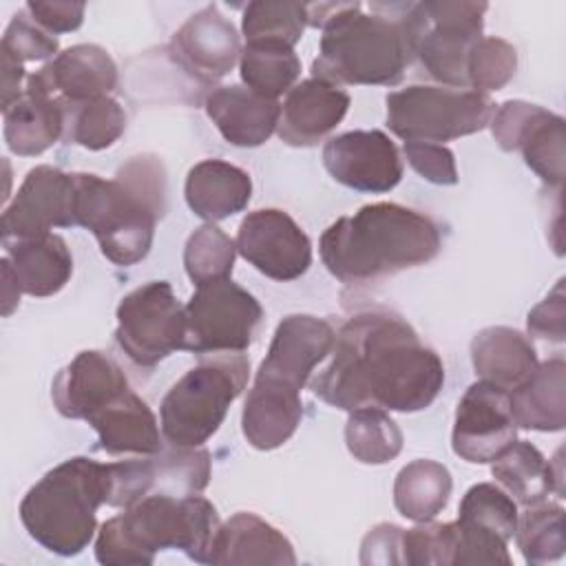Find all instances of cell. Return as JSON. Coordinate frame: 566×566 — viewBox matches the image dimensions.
Returning a JSON list of instances; mask_svg holds the SVG:
<instances>
[{"label":"cell","mask_w":566,"mask_h":566,"mask_svg":"<svg viewBox=\"0 0 566 566\" xmlns=\"http://www.w3.org/2000/svg\"><path fill=\"white\" fill-rule=\"evenodd\" d=\"M24 9L49 33H69L82 24L86 4L62 0H29Z\"/></svg>","instance_id":"47"},{"label":"cell","mask_w":566,"mask_h":566,"mask_svg":"<svg viewBox=\"0 0 566 566\" xmlns=\"http://www.w3.org/2000/svg\"><path fill=\"white\" fill-rule=\"evenodd\" d=\"M517 515V502L506 491L493 482H480L462 495L455 522L509 542L515 535Z\"/></svg>","instance_id":"39"},{"label":"cell","mask_w":566,"mask_h":566,"mask_svg":"<svg viewBox=\"0 0 566 566\" xmlns=\"http://www.w3.org/2000/svg\"><path fill=\"white\" fill-rule=\"evenodd\" d=\"M486 2L427 0L413 4L416 57L440 86L469 88L467 57L482 38Z\"/></svg>","instance_id":"9"},{"label":"cell","mask_w":566,"mask_h":566,"mask_svg":"<svg viewBox=\"0 0 566 566\" xmlns=\"http://www.w3.org/2000/svg\"><path fill=\"white\" fill-rule=\"evenodd\" d=\"M108 506H128L146 495H197L210 482V453L201 447L161 449L148 458L108 464Z\"/></svg>","instance_id":"12"},{"label":"cell","mask_w":566,"mask_h":566,"mask_svg":"<svg viewBox=\"0 0 566 566\" xmlns=\"http://www.w3.org/2000/svg\"><path fill=\"white\" fill-rule=\"evenodd\" d=\"M442 230L429 214L400 203H369L336 219L321 237L318 252L343 283H369L438 256Z\"/></svg>","instance_id":"3"},{"label":"cell","mask_w":566,"mask_h":566,"mask_svg":"<svg viewBox=\"0 0 566 566\" xmlns=\"http://www.w3.org/2000/svg\"><path fill=\"white\" fill-rule=\"evenodd\" d=\"M528 334L548 340V343H564L566 340V294H564V279L555 283V287L546 294L542 303H537L526 318Z\"/></svg>","instance_id":"46"},{"label":"cell","mask_w":566,"mask_h":566,"mask_svg":"<svg viewBox=\"0 0 566 566\" xmlns=\"http://www.w3.org/2000/svg\"><path fill=\"white\" fill-rule=\"evenodd\" d=\"M210 564L250 566V564H296L290 539L270 522L254 513H234L219 526Z\"/></svg>","instance_id":"25"},{"label":"cell","mask_w":566,"mask_h":566,"mask_svg":"<svg viewBox=\"0 0 566 566\" xmlns=\"http://www.w3.org/2000/svg\"><path fill=\"white\" fill-rule=\"evenodd\" d=\"M128 389V378L115 358L99 349H84L57 371L51 398L64 418L88 422Z\"/></svg>","instance_id":"19"},{"label":"cell","mask_w":566,"mask_h":566,"mask_svg":"<svg viewBox=\"0 0 566 566\" xmlns=\"http://www.w3.org/2000/svg\"><path fill=\"white\" fill-rule=\"evenodd\" d=\"M455 522L433 524L420 522L402 533V557L411 566H453L455 555Z\"/></svg>","instance_id":"42"},{"label":"cell","mask_w":566,"mask_h":566,"mask_svg":"<svg viewBox=\"0 0 566 566\" xmlns=\"http://www.w3.org/2000/svg\"><path fill=\"white\" fill-rule=\"evenodd\" d=\"M542 106L522 102V99H509L497 106L491 115V133L502 150H517L524 133L531 128V124L542 115Z\"/></svg>","instance_id":"45"},{"label":"cell","mask_w":566,"mask_h":566,"mask_svg":"<svg viewBox=\"0 0 566 566\" xmlns=\"http://www.w3.org/2000/svg\"><path fill=\"white\" fill-rule=\"evenodd\" d=\"M75 226L91 230L102 254L115 265H135L153 245L157 219L166 212V170L159 157L128 159L104 179L73 172Z\"/></svg>","instance_id":"4"},{"label":"cell","mask_w":566,"mask_h":566,"mask_svg":"<svg viewBox=\"0 0 566 566\" xmlns=\"http://www.w3.org/2000/svg\"><path fill=\"white\" fill-rule=\"evenodd\" d=\"M444 385V365L416 329L389 310H365L345 321L329 365L312 382L323 402L354 411L427 409Z\"/></svg>","instance_id":"1"},{"label":"cell","mask_w":566,"mask_h":566,"mask_svg":"<svg viewBox=\"0 0 566 566\" xmlns=\"http://www.w3.org/2000/svg\"><path fill=\"white\" fill-rule=\"evenodd\" d=\"M517 427L562 431L566 424V363L562 356L537 365L533 376L511 394Z\"/></svg>","instance_id":"30"},{"label":"cell","mask_w":566,"mask_h":566,"mask_svg":"<svg viewBox=\"0 0 566 566\" xmlns=\"http://www.w3.org/2000/svg\"><path fill=\"white\" fill-rule=\"evenodd\" d=\"M349 104L352 97L340 86L318 77L303 80L287 91L276 133L287 146H316L343 122Z\"/></svg>","instance_id":"20"},{"label":"cell","mask_w":566,"mask_h":566,"mask_svg":"<svg viewBox=\"0 0 566 566\" xmlns=\"http://www.w3.org/2000/svg\"><path fill=\"white\" fill-rule=\"evenodd\" d=\"M88 424L97 431L99 447L111 455H153L164 449L155 413L133 389L88 418Z\"/></svg>","instance_id":"27"},{"label":"cell","mask_w":566,"mask_h":566,"mask_svg":"<svg viewBox=\"0 0 566 566\" xmlns=\"http://www.w3.org/2000/svg\"><path fill=\"white\" fill-rule=\"evenodd\" d=\"M188 208L214 223L241 212L252 197L250 175L223 159H203L188 170L186 177Z\"/></svg>","instance_id":"28"},{"label":"cell","mask_w":566,"mask_h":566,"mask_svg":"<svg viewBox=\"0 0 566 566\" xmlns=\"http://www.w3.org/2000/svg\"><path fill=\"white\" fill-rule=\"evenodd\" d=\"M0 265H2V314L9 316L18 307L22 290H20L18 276L7 256L0 261Z\"/></svg>","instance_id":"50"},{"label":"cell","mask_w":566,"mask_h":566,"mask_svg":"<svg viewBox=\"0 0 566 566\" xmlns=\"http://www.w3.org/2000/svg\"><path fill=\"white\" fill-rule=\"evenodd\" d=\"M243 354H214L186 371L159 407L161 433L172 447H201L221 427L248 382Z\"/></svg>","instance_id":"7"},{"label":"cell","mask_w":566,"mask_h":566,"mask_svg":"<svg viewBox=\"0 0 566 566\" xmlns=\"http://www.w3.org/2000/svg\"><path fill=\"white\" fill-rule=\"evenodd\" d=\"M75 226V179L53 166H35L27 172L13 201L0 219L2 243L35 239L53 228Z\"/></svg>","instance_id":"13"},{"label":"cell","mask_w":566,"mask_h":566,"mask_svg":"<svg viewBox=\"0 0 566 566\" xmlns=\"http://www.w3.org/2000/svg\"><path fill=\"white\" fill-rule=\"evenodd\" d=\"M108 464L75 455L44 473L22 497L20 520L49 553L71 557L95 535L97 509L108 502Z\"/></svg>","instance_id":"6"},{"label":"cell","mask_w":566,"mask_h":566,"mask_svg":"<svg viewBox=\"0 0 566 566\" xmlns=\"http://www.w3.org/2000/svg\"><path fill=\"white\" fill-rule=\"evenodd\" d=\"M241 80L259 95L276 99L287 93L301 75V60L292 46L272 42H248L239 60Z\"/></svg>","instance_id":"33"},{"label":"cell","mask_w":566,"mask_h":566,"mask_svg":"<svg viewBox=\"0 0 566 566\" xmlns=\"http://www.w3.org/2000/svg\"><path fill=\"white\" fill-rule=\"evenodd\" d=\"M7 259L18 276L20 290L29 296L57 294L73 274V256L60 234H44L2 243Z\"/></svg>","instance_id":"29"},{"label":"cell","mask_w":566,"mask_h":566,"mask_svg":"<svg viewBox=\"0 0 566 566\" xmlns=\"http://www.w3.org/2000/svg\"><path fill=\"white\" fill-rule=\"evenodd\" d=\"M453 489L451 473L436 460H413L405 464L394 482V504L398 513L413 522H429L449 504Z\"/></svg>","instance_id":"32"},{"label":"cell","mask_w":566,"mask_h":566,"mask_svg":"<svg viewBox=\"0 0 566 566\" xmlns=\"http://www.w3.org/2000/svg\"><path fill=\"white\" fill-rule=\"evenodd\" d=\"M517 69V51L502 38H480L467 57L469 88L489 93L506 86Z\"/></svg>","instance_id":"41"},{"label":"cell","mask_w":566,"mask_h":566,"mask_svg":"<svg viewBox=\"0 0 566 566\" xmlns=\"http://www.w3.org/2000/svg\"><path fill=\"white\" fill-rule=\"evenodd\" d=\"M387 126L405 142L442 144L482 130L495 111L473 88L411 84L387 95Z\"/></svg>","instance_id":"8"},{"label":"cell","mask_w":566,"mask_h":566,"mask_svg":"<svg viewBox=\"0 0 566 566\" xmlns=\"http://www.w3.org/2000/svg\"><path fill=\"white\" fill-rule=\"evenodd\" d=\"M402 528L396 524H376L360 544V564H405Z\"/></svg>","instance_id":"48"},{"label":"cell","mask_w":566,"mask_h":566,"mask_svg":"<svg viewBox=\"0 0 566 566\" xmlns=\"http://www.w3.org/2000/svg\"><path fill=\"white\" fill-rule=\"evenodd\" d=\"M2 53V111L9 108L20 95H22V77H24V69L22 62L11 55L9 51L0 49Z\"/></svg>","instance_id":"49"},{"label":"cell","mask_w":566,"mask_h":566,"mask_svg":"<svg viewBox=\"0 0 566 566\" xmlns=\"http://www.w3.org/2000/svg\"><path fill=\"white\" fill-rule=\"evenodd\" d=\"M241 40L234 24L217 4L192 13L172 35V60L197 82L214 84L241 60Z\"/></svg>","instance_id":"17"},{"label":"cell","mask_w":566,"mask_h":566,"mask_svg":"<svg viewBox=\"0 0 566 566\" xmlns=\"http://www.w3.org/2000/svg\"><path fill=\"white\" fill-rule=\"evenodd\" d=\"M186 305L170 283L148 281L128 292L117 305L115 340L139 367H155L177 349H184Z\"/></svg>","instance_id":"11"},{"label":"cell","mask_w":566,"mask_h":566,"mask_svg":"<svg viewBox=\"0 0 566 566\" xmlns=\"http://www.w3.org/2000/svg\"><path fill=\"white\" fill-rule=\"evenodd\" d=\"M2 115L4 142L20 157L42 155L66 133L64 102L29 80L22 95Z\"/></svg>","instance_id":"23"},{"label":"cell","mask_w":566,"mask_h":566,"mask_svg":"<svg viewBox=\"0 0 566 566\" xmlns=\"http://www.w3.org/2000/svg\"><path fill=\"white\" fill-rule=\"evenodd\" d=\"M307 27L305 2L290 0H254L245 7L241 29L248 42H272L292 46Z\"/></svg>","instance_id":"38"},{"label":"cell","mask_w":566,"mask_h":566,"mask_svg":"<svg viewBox=\"0 0 566 566\" xmlns=\"http://www.w3.org/2000/svg\"><path fill=\"white\" fill-rule=\"evenodd\" d=\"M0 49L9 51L20 62H35V60H46L57 51V38L46 29H42L29 15V11L22 9L7 24Z\"/></svg>","instance_id":"43"},{"label":"cell","mask_w":566,"mask_h":566,"mask_svg":"<svg viewBox=\"0 0 566 566\" xmlns=\"http://www.w3.org/2000/svg\"><path fill=\"white\" fill-rule=\"evenodd\" d=\"M517 436L509 391L478 380L458 402L451 447L471 464H486L502 455Z\"/></svg>","instance_id":"15"},{"label":"cell","mask_w":566,"mask_h":566,"mask_svg":"<svg viewBox=\"0 0 566 566\" xmlns=\"http://www.w3.org/2000/svg\"><path fill=\"white\" fill-rule=\"evenodd\" d=\"M219 526L217 509L199 493L146 495L102 524L95 559L108 566H144L159 551L177 548L192 562L210 564Z\"/></svg>","instance_id":"5"},{"label":"cell","mask_w":566,"mask_h":566,"mask_svg":"<svg viewBox=\"0 0 566 566\" xmlns=\"http://www.w3.org/2000/svg\"><path fill=\"white\" fill-rule=\"evenodd\" d=\"M493 478L509 491L515 502L528 506L546 500L551 491L564 497V484L555 478L551 460L528 440H515L502 455L493 460Z\"/></svg>","instance_id":"31"},{"label":"cell","mask_w":566,"mask_h":566,"mask_svg":"<svg viewBox=\"0 0 566 566\" xmlns=\"http://www.w3.org/2000/svg\"><path fill=\"white\" fill-rule=\"evenodd\" d=\"M203 106L223 139L241 148L265 144L281 119V104L276 99L239 84L212 88Z\"/></svg>","instance_id":"22"},{"label":"cell","mask_w":566,"mask_h":566,"mask_svg":"<svg viewBox=\"0 0 566 566\" xmlns=\"http://www.w3.org/2000/svg\"><path fill=\"white\" fill-rule=\"evenodd\" d=\"M237 252L274 281H294L312 265V241L279 208L248 212L237 232Z\"/></svg>","instance_id":"14"},{"label":"cell","mask_w":566,"mask_h":566,"mask_svg":"<svg viewBox=\"0 0 566 566\" xmlns=\"http://www.w3.org/2000/svg\"><path fill=\"white\" fill-rule=\"evenodd\" d=\"M263 321L259 301L232 279L197 285L186 303L184 349L199 356L245 352Z\"/></svg>","instance_id":"10"},{"label":"cell","mask_w":566,"mask_h":566,"mask_svg":"<svg viewBox=\"0 0 566 566\" xmlns=\"http://www.w3.org/2000/svg\"><path fill=\"white\" fill-rule=\"evenodd\" d=\"M402 150L411 168L427 181L438 186H453L458 181L455 157L447 146L429 142H405Z\"/></svg>","instance_id":"44"},{"label":"cell","mask_w":566,"mask_h":566,"mask_svg":"<svg viewBox=\"0 0 566 566\" xmlns=\"http://www.w3.org/2000/svg\"><path fill=\"white\" fill-rule=\"evenodd\" d=\"M327 172L358 192H389L402 179V159L382 130H349L323 146Z\"/></svg>","instance_id":"16"},{"label":"cell","mask_w":566,"mask_h":566,"mask_svg":"<svg viewBox=\"0 0 566 566\" xmlns=\"http://www.w3.org/2000/svg\"><path fill=\"white\" fill-rule=\"evenodd\" d=\"M305 4L307 24L323 29L312 73L334 86H394L416 57L413 2Z\"/></svg>","instance_id":"2"},{"label":"cell","mask_w":566,"mask_h":566,"mask_svg":"<svg viewBox=\"0 0 566 566\" xmlns=\"http://www.w3.org/2000/svg\"><path fill=\"white\" fill-rule=\"evenodd\" d=\"M334 327L312 314L285 316L272 336L256 378L301 391L314 367L332 352Z\"/></svg>","instance_id":"18"},{"label":"cell","mask_w":566,"mask_h":566,"mask_svg":"<svg viewBox=\"0 0 566 566\" xmlns=\"http://www.w3.org/2000/svg\"><path fill=\"white\" fill-rule=\"evenodd\" d=\"M515 542L528 564L555 562L566 551L564 509L553 502H535L517 515Z\"/></svg>","instance_id":"35"},{"label":"cell","mask_w":566,"mask_h":566,"mask_svg":"<svg viewBox=\"0 0 566 566\" xmlns=\"http://www.w3.org/2000/svg\"><path fill=\"white\" fill-rule=\"evenodd\" d=\"M66 106L64 137L88 150L113 146L126 130V113L117 99L102 95L82 104Z\"/></svg>","instance_id":"36"},{"label":"cell","mask_w":566,"mask_h":566,"mask_svg":"<svg viewBox=\"0 0 566 566\" xmlns=\"http://www.w3.org/2000/svg\"><path fill=\"white\" fill-rule=\"evenodd\" d=\"M345 444L363 464H387L402 451V431L385 409L360 407L349 411Z\"/></svg>","instance_id":"34"},{"label":"cell","mask_w":566,"mask_h":566,"mask_svg":"<svg viewBox=\"0 0 566 566\" xmlns=\"http://www.w3.org/2000/svg\"><path fill=\"white\" fill-rule=\"evenodd\" d=\"M471 363L482 380L509 394L522 387L539 365L533 343L504 325L484 327L473 336Z\"/></svg>","instance_id":"26"},{"label":"cell","mask_w":566,"mask_h":566,"mask_svg":"<svg viewBox=\"0 0 566 566\" xmlns=\"http://www.w3.org/2000/svg\"><path fill=\"white\" fill-rule=\"evenodd\" d=\"M237 243L214 223L197 228L184 248L186 274L195 285L230 279L234 268Z\"/></svg>","instance_id":"40"},{"label":"cell","mask_w":566,"mask_h":566,"mask_svg":"<svg viewBox=\"0 0 566 566\" xmlns=\"http://www.w3.org/2000/svg\"><path fill=\"white\" fill-rule=\"evenodd\" d=\"M517 150L526 166L542 177L544 184L555 186L557 190L564 184V164H566V124L564 117L542 111V115L524 133Z\"/></svg>","instance_id":"37"},{"label":"cell","mask_w":566,"mask_h":566,"mask_svg":"<svg viewBox=\"0 0 566 566\" xmlns=\"http://www.w3.org/2000/svg\"><path fill=\"white\" fill-rule=\"evenodd\" d=\"M301 391L272 380L254 378L241 413L243 436L254 449L272 451L285 444L301 424Z\"/></svg>","instance_id":"24"},{"label":"cell","mask_w":566,"mask_h":566,"mask_svg":"<svg viewBox=\"0 0 566 566\" xmlns=\"http://www.w3.org/2000/svg\"><path fill=\"white\" fill-rule=\"evenodd\" d=\"M27 80L64 104H82L108 95L115 88L117 66L106 49L75 44L57 53Z\"/></svg>","instance_id":"21"}]
</instances>
